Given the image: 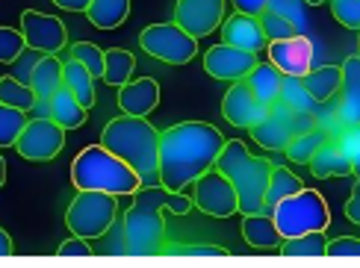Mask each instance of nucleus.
<instances>
[{
	"label": "nucleus",
	"mask_w": 360,
	"mask_h": 268,
	"mask_svg": "<svg viewBox=\"0 0 360 268\" xmlns=\"http://www.w3.org/2000/svg\"><path fill=\"white\" fill-rule=\"evenodd\" d=\"M224 136L207 121H180L160 133V183L184 192L216 166Z\"/></svg>",
	"instance_id": "nucleus-1"
},
{
	"label": "nucleus",
	"mask_w": 360,
	"mask_h": 268,
	"mask_svg": "<svg viewBox=\"0 0 360 268\" xmlns=\"http://www.w3.org/2000/svg\"><path fill=\"white\" fill-rule=\"evenodd\" d=\"M192 210V198L184 192H172L162 183H142L133 192V203L124 213V250L133 257L162 254L166 245V221L162 213L186 215Z\"/></svg>",
	"instance_id": "nucleus-2"
},
{
	"label": "nucleus",
	"mask_w": 360,
	"mask_h": 268,
	"mask_svg": "<svg viewBox=\"0 0 360 268\" xmlns=\"http://www.w3.org/2000/svg\"><path fill=\"white\" fill-rule=\"evenodd\" d=\"M101 145L139 174L142 183L160 180V130L139 115H118L103 127Z\"/></svg>",
	"instance_id": "nucleus-3"
},
{
	"label": "nucleus",
	"mask_w": 360,
	"mask_h": 268,
	"mask_svg": "<svg viewBox=\"0 0 360 268\" xmlns=\"http://www.w3.org/2000/svg\"><path fill=\"white\" fill-rule=\"evenodd\" d=\"M216 168L233 183L236 198H239V213L243 215L263 213L269 177H272V168H275L272 162L263 156H254L239 139H233V142L224 139V147L216 159Z\"/></svg>",
	"instance_id": "nucleus-4"
},
{
	"label": "nucleus",
	"mask_w": 360,
	"mask_h": 268,
	"mask_svg": "<svg viewBox=\"0 0 360 268\" xmlns=\"http://www.w3.org/2000/svg\"><path fill=\"white\" fill-rule=\"evenodd\" d=\"M71 183L74 189H95V192H110L115 198L133 195L142 180L124 159L110 154L103 145H89L74 156L71 162Z\"/></svg>",
	"instance_id": "nucleus-5"
},
{
	"label": "nucleus",
	"mask_w": 360,
	"mask_h": 268,
	"mask_svg": "<svg viewBox=\"0 0 360 268\" xmlns=\"http://www.w3.org/2000/svg\"><path fill=\"white\" fill-rule=\"evenodd\" d=\"M275 227L283 239H292V236L302 233H313V230H328L331 225V213H328V203L316 189H302L295 195L283 198L281 203L272 206Z\"/></svg>",
	"instance_id": "nucleus-6"
},
{
	"label": "nucleus",
	"mask_w": 360,
	"mask_h": 268,
	"mask_svg": "<svg viewBox=\"0 0 360 268\" xmlns=\"http://www.w3.org/2000/svg\"><path fill=\"white\" fill-rule=\"evenodd\" d=\"M118 215V198L110 192H95V189H77V198L68 203L65 210V225L74 236L83 239H101L107 236L115 225Z\"/></svg>",
	"instance_id": "nucleus-7"
},
{
	"label": "nucleus",
	"mask_w": 360,
	"mask_h": 268,
	"mask_svg": "<svg viewBox=\"0 0 360 268\" xmlns=\"http://www.w3.org/2000/svg\"><path fill=\"white\" fill-rule=\"evenodd\" d=\"M139 48L166 65H186L198 53V39L172 24H148L139 33Z\"/></svg>",
	"instance_id": "nucleus-8"
},
{
	"label": "nucleus",
	"mask_w": 360,
	"mask_h": 268,
	"mask_svg": "<svg viewBox=\"0 0 360 268\" xmlns=\"http://www.w3.org/2000/svg\"><path fill=\"white\" fill-rule=\"evenodd\" d=\"M192 186H195L192 189V206H195V210H201L204 215L231 218V215L239 213L236 189H233V183L216 166L210 171H204Z\"/></svg>",
	"instance_id": "nucleus-9"
},
{
	"label": "nucleus",
	"mask_w": 360,
	"mask_h": 268,
	"mask_svg": "<svg viewBox=\"0 0 360 268\" xmlns=\"http://www.w3.org/2000/svg\"><path fill=\"white\" fill-rule=\"evenodd\" d=\"M63 147H65V127H59L53 118H33V121H27L18 142H15V151L33 162L56 159Z\"/></svg>",
	"instance_id": "nucleus-10"
},
{
	"label": "nucleus",
	"mask_w": 360,
	"mask_h": 268,
	"mask_svg": "<svg viewBox=\"0 0 360 268\" xmlns=\"http://www.w3.org/2000/svg\"><path fill=\"white\" fill-rule=\"evenodd\" d=\"M224 18H228V4L224 0H177L174 4V24L186 29L192 39H204L216 33Z\"/></svg>",
	"instance_id": "nucleus-11"
},
{
	"label": "nucleus",
	"mask_w": 360,
	"mask_h": 268,
	"mask_svg": "<svg viewBox=\"0 0 360 268\" xmlns=\"http://www.w3.org/2000/svg\"><path fill=\"white\" fill-rule=\"evenodd\" d=\"M21 33L27 48H36L41 53H59L68 41V29L56 15H44L36 9H27L21 15Z\"/></svg>",
	"instance_id": "nucleus-12"
},
{
	"label": "nucleus",
	"mask_w": 360,
	"mask_h": 268,
	"mask_svg": "<svg viewBox=\"0 0 360 268\" xmlns=\"http://www.w3.org/2000/svg\"><path fill=\"white\" fill-rule=\"evenodd\" d=\"M269 62L287 77H304L313 68V41L304 33H295L290 39H278L266 44Z\"/></svg>",
	"instance_id": "nucleus-13"
},
{
	"label": "nucleus",
	"mask_w": 360,
	"mask_h": 268,
	"mask_svg": "<svg viewBox=\"0 0 360 268\" xmlns=\"http://www.w3.org/2000/svg\"><path fill=\"white\" fill-rule=\"evenodd\" d=\"M295 118H302V115H295L290 112L283 103H272L269 107V115L263 118V121H257L248 133H251V139L257 142L260 147H266V151H278L283 154V147L290 145V139L295 136V133H302L304 127H295L292 121Z\"/></svg>",
	"instance_id": "nucleus-14"
},
{
	"label": "nucleus",
	"mask_w": 360,
	"mask_h": 268,
	"mask_svg": "<svg viewBox=\"0 0 360 268\" xmlns=\"http://www.w3.org/2000/svg\"><path fill=\"white\" fill-rule=\"evenodd\" d=\"M221 115L228 124L251 130L254 124L269 115V107L257 100V95L251 92V86L245 80H236V83H231V88L221 98Z\"/></svg>",
	"instance_id": "nucleus-15"
},
{
	"label": "nucleus",
	"mask_w": 360,
	"mask_h": 268,
	"mask_svg": "<svg viewBox=\"0 0 360 268\" xmlns=\"http://www.w3.org/2000/svg\"><path fill=\"white\" fill-rule=\"evenodd\" d=\"M254 65H257V53L239 51L233 44H224V41L204 53V71L216 80H228V83L245 80Z\"/></svg>",
	"instance_id": "nucleus-16"
},
{
	"label": "nucleus",
	"mask_w": 360,
	"mask_h": 268,
	"mask_svg": "<svg viewBox=\"0 0 360 268\" xmlns=\"http://www.w3.org/2000/svg\"><path fill=\"white\" fill-rule=\"evenodd\" d=\"M221 39L224 44H233V48L248 51V53H260L269 44V39L263 36L260 18L245 15V12H233L221 21Z\"/></svg>",
	"instance_id": "nucleus-17"
},
{
	"label": "nucleus",
	"mask_w": 360,
	"mask_h": 268,
	"mask_svg": "<svg viewBox=\"0 0 360 268\" xmlns=\"http://www.w3.org/2000/svg\"><path fill=\"white\" fill-rule=\"evenodd\" d=\"M160 107V86L151 77L142 80H127L124 86H118V109L124 115H139L148 118Z\"/></svg>",
	"instance_id": "nucleus-18"
},
{
	"label": "nucleus",
	"mask_w": 360,
	"mask_h": 268,
	"mask_svg": "<svg viewBox=\"0 0 360 268\" xmlns=\"http://www.w3.org/2000/svg\"><path fill=\"white\" fill-rule=\"evenodd\" d=\"M342 68V83H340V107L337 118L342 127L360 124V56H346Z\"/></svg>",
	"instance_id": "nucleus-19"
},
{
	"label": "nucleus",
	"mask_w": 360,
	"mask_h": 268,
	"mask_svg": "<svg viewBox=\"0 0 360 268\" xmlns=\"http://www.w3.org/2000/svg\"><path fill=\"white\" fill-rule=\"evenodd\" d=\"M243 236L254 250H281L283 236L275 227V218L269 213H251L243 218Z\"/></svg>",
	"instance_id": "nucleus-20"
},
{
	"label": "nucleus",
	"mask_w": 360,
	"mask_h": 268,
	"mask_svg": "<svg viewBox=\"0 0 360 268\" xmlns=\"http://www.w3.org/2000/svg\"><path fill=\"white\" fill-rule=\"evenodd\" d=\"M310 171L319 180H331V177H349L352 174V159L346 156V151L337 142H325L316 154L310 156Z\"/></svg>",
	"instance_id": "nucleus-21"
},
{
	"label": "nucleus",
	"mask_w": 360,
	"mask_h": 268,
	"mask_svg": "<svg viewBox=\"0 0 360 268\" xmlns=\"http://www.w3.org/2000/svg\"><path fill=\"white\" fill-rule=\"evenodd\" d=\"M51 118L59 124V127H65V130H80L86 124V115L89 109L83 107V103L74 98L71 88H56V92L51 95Z\"/></svg>",
	"instance_id": "nucleus-22"
},
{
	"label": "nucleus",
	"mask_w": 360,
	"mask_h": 268,
	"mask_svg": "<svg viewBox=\"0 0 360 268\" xmlns=\"http://www.w3.org/2000/svg\"><path fill=\"white\" fill-rule=\"evenodd\" d=\"M304 88L316 103H328L334 95H340V83H342V68L340 65H319L310 68L302 77Z\"/></svg>",
	"instance_id": "nucleus-23"
},
{
	"label": "nucleus",
	"mask_w": 360,
	"mask_h": 268,
	"mask_svg": "<svg viewBox=\"0 0 360 268\" xmlns=\"http://www.w3.org/2000/svg\"><path fill=\"white\" fill-rule=\"evenodd\" d=\"M245 83L251 86V92L257 95L260 103H266V107H272V103H278V95H281V83H283V74L272 65V62H257L251 71Z\"/></svg>",
	"instance_id": "nucleus-24"
},
{
	"label": "nucleus",
	"mask_w": 360,
	"mask_h": 268,
	"mask_svg": "<svg viewBox=\"0 0 360 268\" xmlns=\"http://www.w3.org/2000/svg\"><path fill=\"white\" fill-rule=\"evenodd\" d=\"M63 86L71 88L74 98H77L86 109L95 103V77H92V71H89L83 62H77L74 56L68 59V62H63Z\"/></svg>",
	"instance_id": "nucleus-25"
},
{
	"label": "nucleus",
	"mask_w": 360,
	"mask_h": 268,
	"mask_svg": "<svg viewBox=\"0 0 360 268\" xmlns=\"http://www.w3.org/2000/svg\"><path fill=\"white\" fill-rule=\"evenodd\" d=\"M30 86H33L36 98L51 100V95L56 88H63V62L53 53H44L39 59V65L33 68V77H30Z\"/></svg>",
	"instance_id": "nucleus-26"
},
{
	"label": "nucleus",
	"mask_w": 360,
	"mask_h": 268,
	"mask_svg": "<svg viewBox=\"0 0 360 268\" xmlns=\"http://www.w3.org/2000/svg\"><path fill=\"white\" fill-rule=\"evenodd\" d=\"M86 18L98 29H115L130 18V0H92Z\"/></svg>",
	"instance_id": "nucleus-27"
},
{
	"label": "nucleus",
	"mask_w": 360,
	"mask_h": 268,
	"mask_svg": "<svg viewBox=\"0 0 360 268\" xmlns=\"http://www.w3.org/2000/svg\"><path fill=\"white\" fill-rule=\"evenodd\" d=\"M133 68H136V59H133L130 51H122V48L103 51V77L101 80L112 88H118L133 77Z\"/></svg>",
	"instance_id": "nucleus-28"
},
{
	"label": "nucleus",
	"mask_w": 360,
	"mask_h": 268,
	"mask_svg": "<svg viewBox=\"0 0 360 268\" xmlns=\"http://www.w3.org/2000/svg\"><path fill=\"white\" fill-rule=\"evenodd\" d=\"M302 180L298 174H292L290 168H272V177H269V189H266V198H263V213H272V206L281 203L283 198L302 192Z\"/></svg>",
	"instance_id": "nucleus-29"
},
{
	"label": "nucleus",
	"mask_w": 360,
	"mask_h": 268,
	"mask_svg": "<svg viewBox=\"0 0 360 268\" xmlns=\"http://www.w3.org/2000/svg\"><path fill=\"white\" fill-rule=\"evenodd\" d=\"M325 142H328L325 130H302L290 139V145L283 147V154H287V159L295 162V166H307L310 156L316 154Z\"/></svg>",
	"instance_id": "nucleus-30"
},
{
	"label": "nucleus",
	"mask_w": 360,
	"mask_h": 268,
	"mask_svg": "<svg viewBox=\"0 0 360 268\" xmlns=\"http://www.w3.org/2000/svg\"><path fill=\"white\" fill-rule=\"evenodd\" d=\"M281 254L283 257H325L328 254L325 230H313V233L292 236V239H283L281 242Z\"/></svg>",
	"instance_id": "nucleus-31"
},
{
	"label": "nucleus",
	"mask_w": 360,
	"mask_h": 268,
	"mask_svg": "<svg viewBox=\"0 0 360 268\" xmlns=\"http://www.w3.org/2000/svg\"><path fill=\"white\" fill-rule=\"evenodd\" d=\"M278 103H283V107H287L290 112H295V115H307L313 107H316V100L310 98V92L304 88L302 77H287V74H283Z\"/></svg>",
	"instance_id": "nucleus-32"
},
{
	"label": "nucleus",
	"mask_w": 360,
	"mask_h": 268,
	"mask_svg": "<svg viewBox=\"0 0 360 268\" xmlns=\"http://www.w3.org/2000/svg\"><path fill=\"white\" fill-rule=\"evenodd\" d=\"M36 100H39V98H36V92H33V86H30V83L15 80L12 74H9V77H0V103L30 112Z\"/></svg>",
	"instance_id": "nucleus-33"
},
{
	"label": "nucleus",
	"mask_w": 360,
	"mask_h": 268,
	"mask_svg": "<svg viewBox=\"0 0 360 268\" xmlns=\"http://www.w3.org/2000/svg\"><path fill=\"white\" fill-rule=\"evenodd\" d=\"M24 127H27V112L0 103V147H15Z\"/></svg>",
	"instance_id": "nucleus-34"
},
{
	"label": "nucleus",
	"mask_w": 360,
	"mask_h": 268,
	"mask_svg": "<svg viewBox=\"0 0 360 268\" xmlns=\"http://www.w3.org/2000/svg\"><path fill=\"white\" fill-rule=\"evenodd\" d=\"M257 18H260V27H263V36H266L269 41L295 36V27H292L287 18H283V15H278V12H272V9H263Z\"/></svg>",
	"instance_id": "nucleus-35"
},
{
	"label": "nucleus",
	"mask_w": 360,
	"mask_h": 268,
	"mask_svg": "<svg viewBox=\"0 0 360 268\" xmlns=\"http://www.w3.org/2000/svg\"><path fill=\"white\" fill-rule=\"evenodd\" d=\"M71 56L77 59V62H83L89 71H92V77H103V51L98 48V44L92 41H77L71 44Z\"/></svg>",
	"instance_id": "nucleus-36"
},
{
	"label": "nucleus",
	"mask_w": 360,
	"mask_h": 268,
	"mask_svg": "<svg viewBox=\"0 0 360 268\" xmlns=\"http://www.w3.org/2000/svg\"><path fill=\"white\" fill-rule=\"evenodd\" d=\"M302 4H304V0H269L266 9L283 15V18L295 27V33H307V15H304Z\"/></svg>",
	"instance_id": "nucleus-37"
},
{
	"label": "nucleus",
	"mask_w": 360,
	"mask_h": 268,
	"mask_svg": "<svg viewBox=\"0 0 360 268\" xmlns=\"http://www.w3.org/2000/svg\"><path fill=\"white\" fill-rule=\"evenodd\" d=\"M328 9H331L334 21L360 33V0H328Z\"/></svg>",
	"instance_id": "nucleus-38"
},
{
	"label": "nucleus",
	"mask_w": 360,
	"mask_h": 268,
	"mask_svg": "<svg viewBox=\"0 0 360 268\" xmlns=\"http://www.w3.org/2000/svg\"><path fill=\"white\" fill-rule=\"evenodd\" d=\"M41 56H44V53L36 51V48H24V51L9 62V65H12V77L21 80V83H30V77H33V68L39 65Z\"/></svg>",
	"instance_id": "nucleus-39"
},
{
	"label": "nucleus",
	"mask_w": 360,
	"mask_h": 268,
	"mask_svg": "<svg viewBox=\"0 0 360 268\" xmlns=\"http://www.w3.org/2000/svg\"><path fill=\"white\" fill-rule=\"evenodd\" d=\"M27 48L24 33L21 29H12V27H0V62H12L15 56Z\"/></svg>",
	"instance_id": "nucleus-40"
},
{
	"label": "nucleus",
	"mask_w": 360,
	"mask_h": 268,
	"mask_svg": "<svg viewBox=\"0 0 360 268\" xmlns=\"http://www.w3.org/2000/svg\"><path fill=\"white\" fill-rule=\"evenodd\" d=\"M337 145L352 159V174L360 177V124H352V127L342 130V136L337 139Z\"/></svg>",
	"instance_id": "nucleus-41"
},
{
	"label": "nucleus",
	"mask_w": 360,
	"mask_h": 268,
	"mask_svg": "<svg viewBox=\"0 0 360 268\" xmlns=\"http://www.w3.org/2000/svg\"><path fill=\"white\" fill-rule=\"evenodd\" d=\"M162 254L172 257H224V248L219 245H184V248H162Z\"/></svg>",
	"instance_id": "nucleus-42"
},
{
	"label": "nucleus",
	"mask_w": 360,
	"mask_h": 268,
	"mask_svg": "<svg viewBox=\"0 0 360 268\" xmlns=\"http://www.w3.org/2000/svg\"><path fill=\"white\" fill-rule=\"evenodd\" d=\"M328 257H360V239L357 236H340L328 242Z\"/></svg>",
	"instance_id": "nucleus-43"
},
{
	"label": "nucleus",
	"mask_w": 360,
	"mask_h": 268,
	"mask_svg": "<svg viewBox=\"0 0 360 268\" xmlns=\"http://www.w3.org/2000/svg\"><path fill=\"white\" fill-rule=\"evenodd\" d=\"M56 254H59V257H92V248L86 245L83 236H74V233H71V239H65L63 245H59Z\"/></svg>",
	"instance_id": "nucleus-44"
},
{
	"label": "nucleus",
	"mask_w": 360,
	"mask_h": 268,
	"mask_svg": "<svg viewBox=\"0 0 360 268\" xmlns=\"http://www.w3.org/2000/svg\"><path fill=\"white\" fill-rule=\"evenodd\" d=\"M346 218L352 221V225L360 227V177L354 180V189H352V198L346 201Z\"/></svg>",
	"instance_id": "nucleus-45"
},
{
	"label": "nucleus",
	"mask_w": 360,
	"mask_h": 268,
	"mask_svg": "<svg viewBox=\"0 0 360 268\" xmlns=\"http://www.w3.org/2000/svg\"><path fill=\"white\" fill-rule=\"evenodd\" d=\"M233 6H236V12H245V15H254V18H257V15L269 6V0H233Z\"/></svg>",
	"instance_id": "nucleus-46"
},
{
	"label": "nucleus",
	"mask_w": 360,
	"mask_h": 268,
	"mask_svg": "<svg viewBox=\"0 0 360 268\" xmlns=\"http://www.w3.org/2000/svg\"><path fill=\"white\" fill-rule=\"evenodd\" d=\"M53 4H56L59 9H65V12H86L92 0H53Z\"/></svg>",
	"instance_id": "nucleus-47"
},
{
	"label": "nucleus",
	"mask_w": 360,
	"mask_h": 268,
	"mask_svg": "<svg viewBox=\"0 0 360 268\" xmlns=\"http://www.w3.org/2000/svg\"><path fill=\"white\" fill-rule=\"evenodd\" d=\"M6 254H12V239H9V233L0 227V257H6Z\"/></svg>",
	"instance_id": "nucleus-48"
},
{
	"label": "nucleus",
	"mask_w": 360,
	"mask_h": 268,
	"mask_svg": "<svg viewBox=\"0 0 360 268\" xmlns=\"http://www.w3.org/2000/svg\"><path fill=\"white\" fill-rule=\"evenodd\" d=\"M4 183H6V159L0 156V186H4Z\"/></svg>",
	"instance_id": "nucleus-49"
},
{
	"label": "nucleus",
	"mask_w": 360,
	"mask_h": 268,
	"mask_svg": "<svg viewBox=\"0 0 360 268\" xmlns=\"http://www.w3.org/2000/svg\"><path fill=\"white\" fill-rule=\"evenodd\" d=\"M304 4H310V6H319V4H325V0H304Z\"/></svg>",
	"instance_id": "nucleus-50"
}]
</instances>
